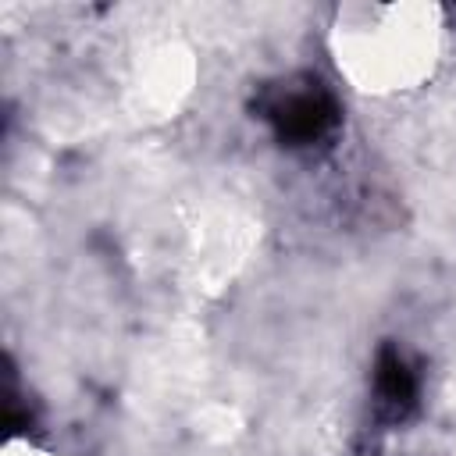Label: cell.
<instances>
[{
    "label": "cell",
    "mask_w": 456,
    "mask_h": 456,
    "mask_svg": "<svg viewBox=\"0 0 456 456\" xmlns=\"http://www.w3.org/2000/svg\"><path fill=\"white\" fill-rule=\"evenodd\" d=\"M271 118H274L281 139H289V142H314V139H321L331 128L335 103L321 89H296V93H289L285 100L274 103Z\"/></svg>",
    "instance_id": "obj_1"
},
{
    "label": "cell",
    "mask_w": 456,
    "mask_h": 456,
    "mask_svg": "<svg viewBox=\"0 0 456 456\" xmlns=\"http://www.w3.org/2000/svg\"><path fill=\"white\" fill-rule=\"evenodd\" d=\"M410 403H413V374L395 353H385L378 363V406L388 417H403Z\"/></svg>",
    "instance_id": "obj_2"
}]
</instances>
